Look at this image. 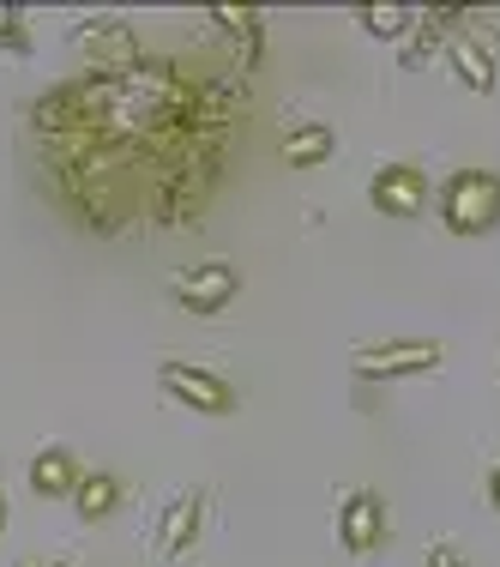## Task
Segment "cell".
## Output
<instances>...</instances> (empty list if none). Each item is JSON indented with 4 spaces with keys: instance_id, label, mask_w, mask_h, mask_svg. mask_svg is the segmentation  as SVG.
<instances>
[{
    "instance_id": "5b68a950",
    "label": "cell",
    "mask_w": 500,
    "mask_h": 567,
    "mask_svg": "<svg viewBox=\"0 0 500 567\" xmlns=\"http://www.w3.org/2000/svg\"><path fill=\"white\" fill-rule=\"evenodd\" d=\"M337 544H344L350 556H374V549L386 544V502L374 489L344 495V507H337Z\"/></svg>"
},
{
    "instance_id": "2e32d148",
    "label": "cell",
    "mask_w": 500,
    "mask_h": 567,
    "mask_svg": "<svg viewBox=\"0 0 500 567\" xmlns=\"http://www.w3.org/2000/svg\"><path fill=\"white\" fill-rule=\"evenodd\" d=\"M489 507L500 513V465H494V477H489Z\"/></svg>"
},
{
    "instance_id": "4fadbf2b",
    "label": "cell",
    "mask_w": 500,
    "mask_h": 567,
    "mask_svg": "<svg viewBox=\"0 0 500 567\" xmlns=\"http://www.w3.org/2000/svg\"><path fill=\"white\" fill-rule=\"evenodd\" d=\"M356 19L368 24L374 37H398V31H404V19H410V12H404V7H356Z\"/></svg>"
},
{
    "instance_id": "52a82bcc",
    "label": "cell",
    "mask_w": 500,
    "mask_h": 567,
    "mask_svg": "<svg viewBox=\"0 0 500 567\" xmlns=\"http://www.w3.org/2000/svg\"><path fill=\"white\" fill-rule=\"evenodd\" d=\"M199 519H206V495H199V489H181V495L169 502V513H164L157 556H164V561H181L187 549H194V537H199Z\"/></svg>"
},
{
    "instance_id": "6da1fadb",
    "label": "cell",
    "mask_w": 500,
    "mask_h": 567,
    "mask_svg": "<svg viewBox=\"0 0 500 567\" xmlns=\"http://www.w3.org/2000/svg\"><path fill=\"white\" fill-rule=\"evenodd\" d=\"M440 224L452 236H482L500 224V175L489 169H458L440 187Z\"/></svg>"
},
{
    "instance_id": "8fae6325",
    "label": "cell",
    "mask_w": 500,
    "mask_h": 567,
    "mask_svg": "<svg viewBox=\"0 0 500 567\" xmlns=\"http://www.w3.org/2000/svg\"><path fill=\"white\" fill-rule=\"evenodd\" d=\"M115 502H121V483L110 477V471H91V477H79V489H73L79 519H110Z\"/></svg>"
},
{
    "instance_id": "ac0fdd59",
    "label": "cell",
    "mask_w": 500,
    "mask_h": 567,
    "mask_svg": "<svg viewBox=\"0 0 500 567\" xmlns=\"http://www.w3.org/2000/svg\"><path fill=\"white\" fill-rule=\"evenodd\" d=\"M61 567H73V561H61Z\"/></svg>"
},
{
    "instance_id": "277c9868",
    "label": "cell",
    "mask_w": 500,
    "mask_h": 567,
    "mask_svg": "<svg viewBox=\"0 0 500 567\" xmlns=\"http://www.w3.org/2000/svg\"><path fill=\"white\" fill-rule=\"evenodd\" d=\"M236 290H241V272L229 260H206V266L175 278V302H181L187 315H223V308L236 302Z\"/></svg>"
},
{
    "instance_id": "8992f818",
    "label": "cell",
    "mask_w": 500,
    "mask_h": 567,
    "mask_svg": "<svg viewBox=\"0 0 500 567\" xmlns=\"http://www.w3.org/2000/svg\"><path fill=\"white\" fill-rule=\"evenodd\" d=\"M368 199H374V212H386V218H416L423 199H428V175L410 169V164H386L368 182Z\"/></svg>"
},
{
    "instance_id": "5bb4252c",
    "label": "cell",
    "mask_w": 500,
    "mask_h": 567,
    "mask_svg": "<svg viewBox=\"0 0 500 567\" xmlns=\"http://www.w3.org/2000/svg\"><path fill=\"white\" fill-rule=\"evenodd\" d=\"M0 49H12V55H24V49H31V37H24L19 12H7V19H0Z\"/></svg>"
},
{
    "instance_id": "7c38bea8",
    "label": "cell",
    "mask_w": 500,
    "mask_h": 567,
    "mask_svg": "<svg viewBox=\"0 0 500 567\" xmlns=\"http://www.w3.org/2000/svg\"><path fill=\"white\" fill-rule=\"evenodd\" d=\"M79 43H85L97 61H139L133 31H127V24H115V19H103V31H79Z\"/></svg>"
},
{
    "instance_id": "ba28073f",
    "label": "cell",
    "mask_w": 500,
    "mask_h": 567,
    "mask_svg": "<svg viewBox=\"0 0 500 567\" xmlns=\"http://www.w3.org/2000/svg\"><path fill=\"white\" fill-rule=\"evenodd\" d=\"M332 152H337V133L326 121H302V127L283 133V164L290 169H314V164H326Z\"/></svg>"
},
{
    "instance_id": "3957f363",
    "label": "cell",
    "mask_w": 500,
    "mask_h": 567,
    "mask_svg": "<svg viewBox=\"0 0 500 567\" xmlns=\"http://www.w3.org/2000/svg\"><path fill=\"white\" fill-rule=\"evenodd\" d=\"M446 350L435 339H386V344H362L356 357V374H368V381H398V374H428L440 369Z\"/></svg>"
},
{
    "instance_id": "e0dca14e",
    "label": "cell",
    "mask_w": 500,
    "mask_h": 567,
    "mask_svg": "<svg viewBox=\"0 0 500 567\" xmlns=\"http://www.w3.org/2000/svg\"><path fill=\"white\" fill-rule=\"evenodd\" d=\"M0 532H7V489H0Z\"/></svg>"
},
{
    "instance_id": "9a60e30c",
    "label": "cell",
    "mask_w": 500,
    "mask_h": 567,
    "mask_svg": "<svg viewBox=\"0 0 500 567\" xmlns=\"http://www.w3.org/2000/svg\"><path fill=\"white\" fill-rule=\"evenodd\" d=\"M428 567H465V561H458L452 549H435V561H428Z\"/></svg>"
},
{
    "instance_id": "9c48e42d",
    "label": "cell",
    "mask_w": 500,
    "mask_h": 567,
    "mask_svg": "<svg viewBox=\"0 0 500 567\" xmlns=\"http://www.w3.org/2000/svg\"><path fill=\"white\" fill-rule=\"evenodd\" d=\"M79 458H73V447H43L31 458V489L37 495H73L79 489Z\"/></svg>"
},
{
    "instance_id": "30bf717a",
    "label": "cell",
    "mask_w": 500,
    "mask_h": 567,
    "mask_svg": "<svg viewBox=\"0 0 500 567\" xmlns=\"http://www.w3.org/2000/svg\"><path fill=\"white\" fill-rule=\"evenodd\" d=\"M446 61H452L458 85H470V91H494V61H489V49H482L477 37H452V43H446Z\"/></svg>"
},
{
    "instance_id": "7a4b0ae2",
    "label": "cell",
    "mask_w": 500,
    "mask_h": 567,
    "mask_svg": "<svg viewBox=\"0 0 500 567\" xmlns=\"http://www.w3.org/2000/svg\"><path fill=\"white\" fill-rule=\"evenodd\" d=\"M157 381H164V393L175 404H187V411H199V416H229L236 411V386H229L223 374L199 369V362H164Z\"/></svg>"
}]
</instances>
